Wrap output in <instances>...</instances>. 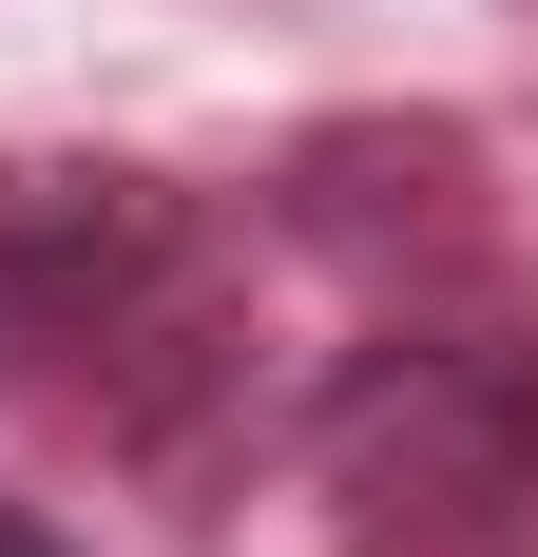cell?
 I'll list each match as a JSON object with an SVG mask.
<instances>
[{
    "instance_id": "6da1fadb",
    "label": "cell",
    "mask_w": 538,
    "mask_h": 557,
    "mask_svg": "<svg viewBox=\"0 0 538 557\" xmlns=\"http://www.w3.org/2000/svg\"><path fill=\"white\" fill-rule=\"evenodd\" d=\"M346 557H538V327H384L308 404Z\"/></svg>"
},
{
    "instance_id": "7a4b0ae2",
    "label": "cell",
    "mask_w": 538,
    "mask_h": 557,
    "mask_svg": "<svg viewBox=\"0 0 538 557\" xmlns=\"http://www.w3.org/2000/svg\"><path fill=\"white\" fill-rule=\"evenodd\" d=\"M135 366H231L193 288V193L115 154H0V385L135 404Z\"/></svg>"
},
{
    "instance_id": "3957f363",
    "label": "cell",
    "mask_w": 538,
    "mask_h": 557,
    "mask_svg": "<svg viewBox=\"0 0 538 557\" xmlns=\"http://www.w3.org/2000/svg\"><path fill=\"white\" fill-rule=\"evenodd\" d=\"M0 557H77V539H58V519H39V500H0Z\"/></svg>"
}]
</instances>
